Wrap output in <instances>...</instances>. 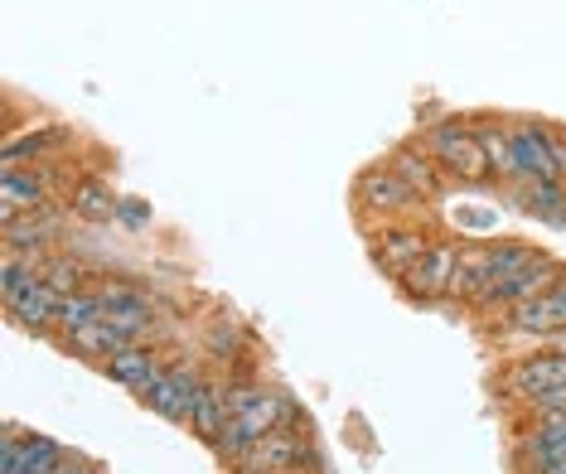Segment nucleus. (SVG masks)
Wrapping results in <instances>:
<instances>
[{
	"label": "nucleus",
	"mask_w": 566,
	"mask_h": 474,
	"mask_svg": "<svg viewBox=\"0 0 566 474\" xmlns=\"http://www.w3.org/2000/svg\"><path fill=\"white\" fill-rule=\"evenodd\" d=\"M228 407H233V421H228L223 441L213 445L218 460H228V465H238L252 441H262L281 426H295V402L286 392L266 388V382H228Z\"/></svg>",
	"instance_id": "1"
},
{
	"label": "nucleus",
	"mask_w": 566,
	"mask_h": 474,
	"mask_svg": "<svg viewBox=\"0 0 566 474\" xmlns=\"http://www.w3.org/2000/svg\"><path fill=\"white\" fill-rule=\"evenodd\" d=\"M421 146H427V156L441 165L450 179H460V185H484V179H494L480 136H474V126H465V122H436Z\"/></svg>",
	"instance_id": "2"
},
{
	"label": "nucleus",
	"mask_w": 566,
	"mask_h": 474,
	"mask_svg": "<svg viewBox=\"0 0 566 474\" xmlns=\"http://www.w3.org/2000/svg\"><path fill=\"white\" fill-rule=\"evenodd\" d=\"M203 378L189 358H170V368H165V378L160 382H150L146 392H140V402L150 407L156 417L165 421H175V426H189V412H195V402H199V392H203Z\"/></svg>",
	"instance_id": "3"
},
{
	"label": "nucleus",
	"mask_w": 566,
	"mask_h": 474,
	"mask_svg": "<svg viewBox=\"0 0 566 474\" xmlns=\"http://www.w3.org/2000/svg\"><path fill=\"white\" fill-rule=\"evenodd\" d=\"M513 465H518L523 474H562L566 470V412L562 417H537L527 431H518Z\"/></svg>",
	"instance_id": "4"
},
{
	"label": "nucleus",
	"mask_w": 566,
	"mask_h": 474,
	"mask_svg": "<svg viewBox=\"0 0 566 474\" xmlns=\"http://www.w3.org/2000/svg\"><path fill=\"white\" fill-rule=\"evenodd\" d=\"M354 199H358V209L373 213V218H382V223H392V218H407V213L421 209V194H417V189H407L402 179L388 170V165H373V170L358 175Z\"/></svg>",
	"instance_id": "5"
},
{
	"label": "nucleus",
	"mask_w": 566,
	"mask_h": 474,
	"mask_svg": "<svg viewBox=\"0 0 566 474\" xmlns=\"http://www.w3.org/2000/svg\"><path fill=\"white\" fill-rule=\"evenodd\" d=\"M305 455H311V441H305L295 426H281L272 435L248 445V455L238 460V474H301Z\"/></svg>",
	"instance_id": "6"
},
{
	"label": "nucleus",
	"mask_w": 566,
	"mask_h": 474,
	"mask_svg": "<svg viewBox=\"0 0 566 474\" xmlns=\"http://www.w3.org/2000/svg\"><path fill=\"white\" fill-rule=\"evenodd\" d=\"M455 257H460V242H446L436 238L427 247V257H421L411 272L402 276V291L411 301H446L450 296V276H455Z\"/></svg>",
	"instance_id": "7"
},
{
	"label": "nucleus",
	"mask_w": 566,
	"mask_h": 474,
	"mask_svg": "<svg viewBox=\"0 0 566 474\" xmlns=\"http://www.w3.org/2000/svg\"><path fill=\"white\" fill-rule=\"evenodd\" d=\"M63 455L69 451H63L59 441H49V435L10 426L6 441H0V474H44V470H54Z\"/></svg>",
	"instance_id": "8"
},
{
	"label": "nucleus",
	"mask_w": 566,
	"mask_h": 474,
	"mask_svg": "<svg viewBox=\"0 0 566 474\" xmlns=\"http://www.w3.org/2000/svg\"><path fill=\"white\" fill-rule=\"evenodd\" d=\"M427 247H431V238H427V233H417V228L382 223L378 242H373V262H378L388 276L402 281V276L411 272V266H417L421 257H427Z\"/></svg>",
	"instance_id": "9"
},
{
	"label": "nucleus",
	"mask_w": 566,
	"mask_h": 474,
	"mask_svg": "<svg viewBox=\"0 0 566 474\" xmlns=\"http://www.w3.org/2000/svg\"><path fill=\"white\" fill-rule=\"evenodd\" d=\"M165 368H170V358L160 349H150V344H126L122 354H112L107 364H102V373L112 382H122V388H132V392H146L150 382L165 378Z\"/></svg>",
	"instance_id": "10"
},
{
	"label": "nucleus",
	"mask_w": 566,
	"mask_h": 474,
	"mask_svg": "<svg viewBox=\"0 0 566 474\" xmlns=\"http://www.w3.org/2000/svg\"><path fill=\"white\" fill-rule=\"evenodd\" d=\"M562 382H566V354H533V358H518V364L499 378V388H504V397H523L527 402L533 392L562 388Z\"/></svg>",
	"instance_id": "11"
},
{
	"label": "nucleus",
	"mask_w": 566,
	"mask_h": 474,
	"mask_svg": "<svg viewBox=\"0 0 566 474\" xmlns=\"http://www.w3.org/2000/svg\"><path fill=\"white\" fill-rule=\"evenodd\" d=\"M509 146H513V160H518L523 179H562L557 156H552V131H543L537 122H513Z\"/></svg>",
	"instance_id": "12"
},
{
	"label": "nucleus",
	"mask_w": 566,
	"mask_h": 474,
	"mask_svg": "<svg viewBox=\"0 0 566 474\" xmlns=\"http://www.w3.org/2000/svg\"><path fill=\"white\" fill-rule=\"evenodd\" d=\"M509 325L518 329V335H562L566 329V276L552 291H543V296L513 305Z\"/></svg>",
	"instance_id": "13"
},
{
	"label": "nucleus",
	"mask_w": 566,
	"mask_h": 474,
	"mask_svg": "<svg viewBox=\"0 0 566 474\" xmlns=\"http://www.w3.org/2000/svg\"><path fill=\"white\" fill-rule=\"evenodd\" d=\"M49 209V179L34 175V170H6V179H0V228L15 223L20 213H40Z\"/></svg>",
	"instance_id": "14"
},
{
	"label": "nucleus",
	"mask_w": 566,
	"mask_h": 474,
	"mask_svg": "<svg viewBox=\"0 0 566 474\" xmlns=\"http://www.w3.org/2000/svg\"><path fill=\"white\" fill-rule=\"evenodd\" d=\"M10 310V319H15V325H24V329H34V335H44V329H54L59 325V310H63V296L54 286H49V281L40 276V281H30V286L20 291L15 301L6 305Z\"/></svg>",
	"instance_id": "15"
},
{
	"label": "nucleus",
	"mask_w": 566,
	"mask_h": 474,
	"mask_svg": "<svg viewBox=\"0 0 566 474\" xmlns=\"http://www.w3.org/2000/svg\"><path fill=\"white\" fill-rule=\"evenodd\" d=\"M228 421H233V407H228V382L209 378V382H203V392H199V402H195V412H189V431H195L203 445H218V441H223V431H228Z\"/></svg>",
	"instance_id": "16"
},
{
	"label": "nucleus",
	"mask_w": 566,
	"mask_h": 474,
	"mask_svg": "<svg viewBox=\"0 0 566 474\" xmlns=\"http://www.w3.org/2000/svg\"><path fill=\"white\" fill-rule=\"evenodd\" d=\"M562 276H566V266H562V262H552L547 252H543V257H537L533 266H523L518 276L499 286L494 305H509V310H513V305H523V301H533V296H543V291H552ZM494 305H489V310H494Z\"/></svg>",
	"instance_id": "17"
},
{
	"label": "nucleus",
	"mask_w": 566,
	"mask_h": 474,
	"mask_svg": "<svg viewBox=\"0 0 566 474\" xmlns=\"http://www.w3.org/2000/svg\"><path fill=\"white\" fill-rule=\"evenodd\" d=\"M489 266H494V247H489V242H460L455 276H450V296L474 305V296L489 286Z\"/></svg>",
	"instance_id": "18"
},
{
	"label": "nucleus",
	"mask_w": 566,
	"mask_h": 474,
	"mask_svg": "<svg viewBox=\"0 0 566 474\" xmlns=\"http://www.w3.org/2000/svg\"><path fill=\"white\" fill-rule=\"evenodd\" d=\"M537 257H543V252L527 247V242H499V247H494V266H489V286L480 291V296H474V310H489V305H494V296H499V286L518 276L523 266H533Z\"/></svg>",
	"instance_id": "19"
},
{
	"label": "nucleus",
	"mask_w": 566,
	"mask_h": 474,
	"mask_svg": "<svg viewBox=\"0 0 566 474\" xmlns=\"http://www.w3.org/2000/svg\"><path fill=\"white\" fill-rule=\"evenodd\" d=\"M388 170L402 179L407 189H417V194H427V199H441V165H436L427 150H392V160H388Z\"/></svg>",
	"instance_id": "20"
},
{
	"label": "nucleus",
	"mask_w": 566,
	"mask_h": 474,
	"mask_svg": "<svg viewBox=\"0 0 566 474\" xmlns=\"http://www.w3.org/2000/svg\"><path fill=\"white\" fill-rule=\"evenodd\" d=\"M63 344H69V349L78 354V358L107 364V358H112V354H122L132 339H126L122 329L112 325V319H93V325H83V329H73V335H63Z\"/></svg>",
	"instance_id": "21"
},
{
	"label": "nucleus",
	"mask_w": 566,
	"mask_h": 474,
	"mask_svg": "<svg viewBox=\"0 0 566 474\" xmlns=\"http://www.w3.org/2000/svg\"><path fill=\"white\" fill-rule=\"evenodd\" d=\"M59 218L40 209V213H20L15 223H6V252H40L44 242H54Z\"/></svg>",
	"instance_id": "22"
},
{
	"label": "nucleus",
	"mask_w": 566,
	"mask_h": 474,
	"mask_svg": "<svg viewBox=\"0 0 566 474\" xmlns=\"http://www.w3.org/2000/svg\"><path fill=\"white\" fill-rule=\"evenodd\" d=\"M69 209L78 218H87V223H112L122 209V199L112 194L107 185H97V179H78V185L69 189Z\"/></svg>",
	"instance_id": "23"
},
{
	"label": "nucleus",
	"mask_w": 566,
	"mask_h": 474,
	"mask_svg": "<svg viewBox=\"0 0 566 474\" xmlns=\"http://www.w3.org/2000/svg\"><path fill=\"white\" fill-rule=\"evenodd\" d=\"M97 301L107 305V315H146V319H156V296H146L140 286H132V281H97Z\"/></svg>",
	"instance_id": "24"
},
{
	"label": "nucleus",
	"mask_w": 566,
	"mask_h": 474,
	"mask_svg": "<svg viewBox=\"0 0 566 474\" xmlns=\"http://www.w3.org/2000/svg\"><path fill=\"white\" fill-rule=\"evenodd\" d=\"M523 189V209L537 213L543 223H566V189L562 179H518Z\"/></svg>",
	"instance_id": "25"
},
{
	"label": "nucleus",
	"mask_w": 566,
	"mask_h": 474,
	"mask_svg": "<svg viewBox=\"0 0 566 474\" xmlns=\"http://www.w3.org/2000/svg\"><path fill=\"white\" fill-rule=\"evenodd\" d=\"M69 140V131L63 126H49V131H24V136H10L6 140V170H20L24 160H40L44 150H54Z\"/></svg>",
	"instance_id": "26"
},
{
	"label": "nucleus",
	"mask_w": 566,
	"mask_h": 474,
	"mask_svg": "<svg viewBox=\"0 0 566 474\" xmlns=\"http://www.w3.org/2000/svg\"><path fill=\"white\" fill-rule=\"evenodd\" d=\"M474 136H480V146H484V156H489V170H494L499 179H513V185H518L523 170H518V160H513L509 131H499V126H474Z\"/></svg>",
	"instance_id": "27"
},
{
	"label": "nucleus",
	"mask_w": 566,
	"mask_h": 474,
	"mask_svg": "<svg viewBox=\"0 0 566 474\" xmlns=\"http://www.w3.org/2000/svg\"><path fill=\"white\" fill-rule=\"evenodd\" d=\"M93 319H107V305L97 301V291H73V296H63V310H59V329L63 335H73V329L93 325Z\"/></svg>",
	"instance_id": "28"
},
{
	"label": "nucleus",
	"mask_w": 566,
	"mask_h": 474,
	"mask_svg": "<svg viewBox=\"0 0 566 474\" xmlns=\"http://www.w3.org/2000/svg\"><path fill=\"white\" fill-rule=\"evenodd\" d=\"M40 276H44L49 286L59 291V296H73V291H87V286H83L87 266H83V262H69V257H49Z\"/></svg>",
	"instance_id": "29"
},
{
	"label": "nucleus",
	"mask_w": 566,
	"mask_h": 474,
	"mask_svg": "<svg viewBox=\"0 0 566 474\" xmlns=\"http://www.w3.org/2000/svg\"><path fill=\"white\" fill-rule=\"evenodd\" d=\"M527 412L533 417H562L566 412V382L562 388H547V392H533L527 397Z\"/></svg>",
	"instance_id": "30"
},
{
	"label": "nucleus",
	"mask_w": 566,
	"mask_h": 474,
	"mask_svg": "<svg viewBox=\"0 0 566 474\" xmlns=\"http://www.w3.org/2000/svg\"><path fill=\"white\" fill-rule=\"evenodd\" d=\"M117 218H122L126 228H146V223H150V203H140V199H122Z\"/></svg>",
	"instance_id": "31"
},
{
	"label": "nucleus",
	"mask_w": 566,
	"mask_h": 474,
	"mask_svg": "<svg viewBox=\"0 0 566 474\" xmlns=\"http://www.w3.org/2000/svg\"><path fill=\"white\" fill-rule=\"evenodd\" d=\"M460 228H474V233H489V228L499 223V213H489V209H460Z\"/></svg>",
	"instance_id": "32"
},
{
	"label": "nucleus",
	"mask_w": 566,
	"mask_h": 474,
	"mask_svg": "<svg viewBox=\"0 0 566 474\" xmlns=\"http://www.w3.org/2000/svg\"><path fill=\"white\" fill-rule=\"evenodd\" d=\"M552 156H557V175L566 179V136L552 131Z\"/></svg>",
	"instance_id": "33"
},
{
	"label": "nucleus",
	"mask_w": 566,
	"mask_h": 474,
	"mask_svg": "<svg viewBox=\"0 0 566 474\" xmlns=\"http://www.w3.org/2000/svg\"><path fill=\"white\" fill-rule=\"evenodd\" d=\"M562 474H566V470H562Z\"/></svg>",
	"instance_id": "34"
},
{
	"label": "nucleus",
	"mask_w": 566,
	"mask_h": 474,
	"mask_svg": "<svg viewBox=\"0 0 566 474\" xmlns=\"http://www.w3.org/2000/svg\"><path fill=\"white\" fill-rule=\"evenodd\" d=\"M301 474H305V470H301Z\"/></svg>",
	"instance_id": "35"
}]
</instances>
